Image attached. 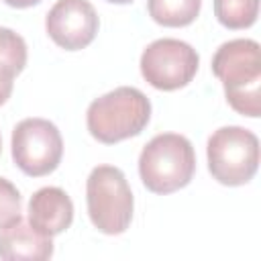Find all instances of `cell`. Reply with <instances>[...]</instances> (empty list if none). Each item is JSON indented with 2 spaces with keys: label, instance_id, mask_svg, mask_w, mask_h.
I'll return each instance as SVG.
<instances>
[{
  "label": "cell",
  "instance_id": "9c48e42d",
  "mask_svg": "<svg viewBox=\"0 0 261 261\" xmlns=\"http://www.w3.org/2000/svg\"><path fill=\"white\" fill-rule=\"evenodd\" d=\"M73 222L71 198L55 186L41 188L29 202V224L47 237H55Z\"/></svg>",
  "mask_w": 261,
  "mask_h": 261
},
{
  "label": "cell",
  "instance_id": "7a4b0ae2",
  "mask_svg": "<svg viewBox=\"0 0 261 261\" xmlns=\"http://www.w3.org/2000/svg\"><path fill=\"white\" fill-rule=\"evenodd\" d=\"M149 120V98L141 90L130 86H120L96 98L86 112V124L90 135L104 145H114L141 135Z\"/></svg>",
  "mask_w": 261,
  "mask_h": 261
},
{
  "label": "cell",
  "instance_id": "277c9868",
  "mask_svg": "<svg viewBox=\"0 0 261 261\" xmlns=\"http://www.w3.org/2000/svg\"><path fill=\"white\" fill-rule=\"evenodd\" d=\"M86 204L92 224L104 234H122L133 220V192L114 165H98L86 181Z\"/></svg>",
  "mask_w": 261,
  "mask_h": 261
},
{
  "label": "cell",
  "instance_id": "8992f818",
  "mask_svg": "<svg viewBox=\"0 0 261 261\" xmlns=\"http://www.w3.org/2000/svg\"><path fill=\"white\" fill-rule=\"evenodd\" d=\"M12 159L31 177H43L57 169L63 155L59 128L45 118H24L12 130Z\"/></svg>",
  "mask_w": 261,
  "mask_h": 261
},
{
  "label": "cell",
  "instance_id": "30bf717a",
  "mask_svg": "<svg viewBox=\"0 0 261 261\" xmlns=\"http://www.w3.org/2000/svg\"><path fill=\"white\" fill-rule=\"evenodd\" d=\"M53 255L51 237L39 232L22 218L2 228L0 232V257L6 261H43Z\"/></svg>",
  "mask_w": 261,
  "mask_h": 261
},
{
  "label": "cell",
  "instance_id": "4fadbf2b",
  "mask_svg": "<svg viewBox=\"0 0 261 261\" xmlns=\"http://www.w3.org/2000/svg\"><path fill=\"white\" fill-rule=\"evenodd\" d=\"M259 14V0H214V16L226 29H249Z\"/></svg>",
  "mask_w": 261,
  "mask_h": 261
},
{
  "label": "cell",
  "instance_id": "5b68a950",
  "mask_svg": "<svg viewBox=\"0 0 261 261\" xmlns=\"http://www.w3.org/2000/svg\"><path fill=\"white\" fill-rule=\"evenodd\" d=\"M208 169L222 186H243L259 167V139L245 126H220L206 145Z\"/></svg>",
  "mask_w": 261,
  "mask_h": 261
},
{
  "label": "cell",
  "instance_id": "3957f363",
  "mask_svg": "<svg viewBox=\"0 0 261 261\" xmlns=\"http://www.w3.org/2000/svg\"><path fill=\"white\" fill-rule=\"evenodd\" d=\"M196 171L192 143L177 133L153 137L139 155V175L153 194H171L186 188Z\"/></svg>",
  "mask_w": 261,
  "mask_h": 261
},
{
  "label": "cell",
  "instance_id": "e0dca14e",
  "mask_svg": "<svg viewBox=\"0 0 261 261\" xmlns=\"http://www.w3.org/2000/svg\"><path fill=\"white\" fill-rule=\"evenodd\" d=\"M0 153H2V139H0Z\"/></svg>",
  "mask_w": 261,
  "mask_h": 261
},
{
  "label": "cell",
  "instance_id": "9a60e30c",
  "mask_svg": "<svg viewBox=\"0 0 261 261\" xmlns=\"http://www.w3.org/2000/svg\"><path fill=\"white\" fill-rule=\"evenodd\" d=\"M2 2L8 4V6H12V8H29V6L39 4L41 0H2Z\"/></svg>",
  "mask_w": 261,
  "mask_h": 261
},
{
  "label": "cell",
  "instance_id": "7c38bea8",
  "mask_svg": "<svg viewBox=\"0 0 261 261\" xmlns=\"http://www.w3.org/2000/svg\"><path fill=\"white\" fill-rule=\"evenodd\" d=\"M202 0H147L149 16L161 27H188L200 14Z\"/></svg>",
  "mask_w": 261,
  "mask_h": 261
},
{
  "label": "cell",
  "instance_id": "2e32d148",
  "mask_svg": "<svg viewBox=\"0 0 261 261\" xmlns=\"http://www.w3.org/2000/svg\"><path fill=\"white\" fill-rule=\"evenodd\" d=\"M106 2H112V4H128L133 0H106Z\"/></svg>",
  "mask_w": 261,
  "mask_h": 261
},
{
  "label": "cell",
  "instance_id": "8fae6325",
  "mask_svg": "<svg viewBox=\"0 0 261 261\" xmlns=\"http://www.w3.org/2000/svg\"><path fill=\"white\" fill-rule=\"evenodd\" d=\"M27 65V43L12 29L0 27V106L10 98L14 77Z\"/></svg>",
  "mask_w": 261,
  "mask_h": 261
},
{
  "label": "cell",
  "instance_id": "52a82bcc",
  "mask_svg": "<svg viewBox=\"0 0 261 261\" xmlns=\"http://www.w3.org/2000/svg\"><path fill=\"white\" fill-rule=\"evenodd\" d=\"M141 73L149 86L173 92L188 86L200 65L196 49L179 39H157L141 55Z\"/></svg>",
  "mask_w": 261,
  "mask_h": 261
},
{
  "label": "cell",
  "instance_id": "ba28073f",
  "mask_svg": "<svg viewBox=\"0 0 261 261\" xmlns=\"http://www.w3.org/2000/svg\"><path fill=\"white\" fill-rule=\"evenodd\" d=\"M98 14L88 0H57L45 18L51 41L65 51L88 47L98 33Z\"/></svg>",
  "mask_w": 261,
  "mask_h": 261
},
{
  "label": "cell",
  "instance_id": "5bb4252c",
  "mask_svg": "<svg viewBox=\"0 0 261 261\" xmlns=\"http://www.w3.org/2000/svg\"><path fill=\"white\" fill-rule=\"evenodd\" d=\"M22 198L12 181L0 177V230L22 218Z\"/></svg>",
  "mask_w": 261,
  "mask_h": 261
},
{
  "label": "cell",
  "instance_id": "6da1fadb",
  "mask_svg": "<svg viewBox=\"0 0 261 261\" xmlns=\"http://www.w3.org/2000/svg\"><path fill=\"white\" fill-rule=\"evenodd\" d=\"M212 71L224 86L226 102L243 116L261 114V49L253 39L222 43L212 57Z\"/></svg>",
  "mask_w": 261,
  "mask_h": 261
}]
</instances>
